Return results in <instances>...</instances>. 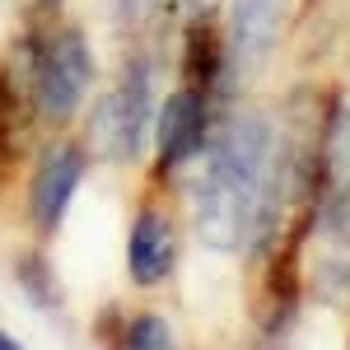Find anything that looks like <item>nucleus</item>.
<instances>
[{
  "mask_svg": "<svg viewBox=\"0 0 350 350\" xmlns=\"http://www.w3.org/2000/svg\"><path fill=\"white\" fill-rule=\"evenodd\" d=\"M275 126L262 108L234 112L219 135L206 140V163L196 178V234L211 252H239L252 239L267 196Z\"/></svg>",
  "mask_w": 350,
  "mask_h": 350,
  "instance_id": "obj_1",
  "label": "nucleus"
},
{
  "mask_svg": "<svg viewBox=\"0 0 350 350\" xmlns=\"http://www.w3.org/2000/svg\"><path fill=\"white\" fill-rule=\"evenodd\" d=\"M94 84V47L80 28H56L47 42L33 47L28 61V98L52 126H66L89 98Z\"/></svg>",
  "mask_w": 350,
  "mask_h": 350,
  "instance_id": "obj_2",
  "label": "nucleus"
},
{
  "mask_svg": "<svg viewBox=\"0 0 350 350\" xmlns=\"http://www.w3.org/2000/svg\"><path fill=\"white\" fill-rule=\"evenodd\" d=\"M159 84H154V66L150 56H131L117 75V89L98 103V145L108 150L112 159L135 163L150 145H154V122H159Z\"/></svg>",
  "mask_w": 350,
  "mask_h": 350,
  "instance_id": "obj_3",
  "label": "nucleus"
},
{
  "mask_svg": "<svg viewBox=\"0 0 350 350\" xmlns=\"http://www.w3.org/2000/svg\"><path fill=\"white\" fill-rule=\"evenodd\" d=\"M285 19H290V0H234L224 28V66L239 75L262 70L285 33Z\"/></svg>",
  "mask_w": 350,
  "mask_h": 350,
  "instance_id": "obj_4",
  "label": "nucleus"
},
{
  "mask_svg": "<svg viewBox=\"0 0 350 350\" xmlns=\"http://www.w3.org/2000/svg\"><path fill=\"white\" fill-rule=\"evenodd\" d=\"M211 131V89L206 84H178L159 108L154 122V159L159 168H183L187 159L201 154Z\"/></svg>",
  "mask_w": 350,
  "mask_h": 350,
  "instance_id": "obj_5",
  "label": "nucleus"
},
{
  "mask_svg": "<svg viewBox=\"0 0 350 350\" xmlns=\"http://www.w3.org/2000/svg\"><path fill=\"white\" fill-rule=\"evenodd\" d=\"M84 150L70 145V140H56L52 150H42V159L33 168V187H28V211H33V224L42 234H52L56 224L66 219L75 191L84 183Z\"/></svg>",
  "mask_w": 350,
  "mask_h": 350,
  "instance_id": "obj_6",
  "label": "nucleus"
},
{
  "mask_svg": "<svg viewBox=\"0 0 350 350\" xmlns=\"http://www.w3.org/2000/svg\"><path fill=\"white\" fill-rule=\"evenodd\" d=\"M126 267H131V280L145 285V290H154L173 275V267H178V229L163 211L145 206L135 215L131 243H126Z\"/></svg>",
  "mask_w": 350,
  "mask_h": 350,
  "instance_id": "obj_7",
  "label": "nucleus"
},
{
  "mask_svg": "<svg viewBox=\"0 0 350 350\" xmlns=\"http://www.w3.org/2000/svg\"><path fill=\"white\" fill-rule=\"evenodd\" d=\"M350 187V103H332L318 140V201Z\"/></svg>",
  "mask_w": 350,
  "mask_h": 350,
  "instance_id": "obj_8",
  "label": "nucleus"
},
{
  "mask_svg": "<svg viewBox=\"0 0 350 350\" xmlns=\"http://www.w3.org/2000/svg\"><path fill=\"white\" fill-rule=\"evenodd\" d=\"M126 350H178V336L163 313H135L126 323Z\"/></svg>",
  "mask_w": 350,
  "mask_h": 350,
  "instance_id": "obj_9",
  "label": "nucleus"
},
{
  "mask_svg": "<svg viewBox=\"0 0 350 350\" xmlns=\"http://www.w3.org/2000/svg\"><path fill=\"white\" fill-rule=\"evenodd\" d=\"M117 5V19H122V28H145L154 14H159L163 0H112Z\"/></svg>",
  "mask_w": 350,
  "mask_h": 350,
  "instance_id": "obj_10",
  "label": "nucleus"
},
{
  "mask_svg": "<svg viewBox=\"0 0 350 350\" xmlns=\"http://www.w3.org/2000/svg\"><path fill=\"white\" fill-rule=\"evenodd\" d=\"M0 350H24V346H19L14 336H5V332H0Z\"/></svg>",
  "mask_w": 350,
  "mask_h": 350,
  "instance_id": "obj_11",
  "label": "nucleus"
}]
</instances>
